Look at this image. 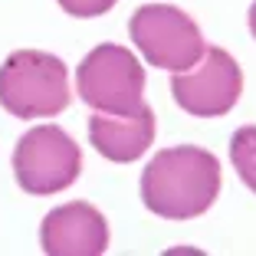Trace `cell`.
<instances>
[{
	"mask_svg": "<svg viewBox=\"0 0 256 256\" xmlns=\"http://www.w3.org/2000/svg\"><path fill=\"white\" fill-rule=\"evenodd\" d=\"M220 194V161L207 148H164L142 171V204L161 220H194Z\"/></svg>",
	"mask_w": 256,
	"mask_h": 256,
	"instance_id": "6da1fadb",
	"label": "cell"
},
{
	"mask_svg": "<svg viewBox=\"0 0 256 256\" xmlns=\"http://www.w3.org/2000/svg\"><path fill=\"white\" fill-rule=\"evenodd\" d=\"M69 69L43 50H16L0 66V106L16 118H46L69 106Z\"/></svg>",
	"mask_w": 256,
	"mask_h": 256,
	"instance_id": "7a4b0ae2",
	"label": "cell"
},
{
	"mask_svg": "<svg viewBox=\"0 0 256 256\" xmlns=\"http://www.w3.org/2000/svg\"><path fill=\"white\" fill-rule=\"evenodd\" d=\"M76 89L96 112H138L144 106V66L125 46L102 43L79 62Z\"/></svg>",
	"mask_w": 256,
	"mask_h": 256,
	"instance_id": "3957f363",
	"label": "cell"
},
{
	"mask_svg": "<svg viewBox=\"0 0 256 256\" xmlns=\"http://www.w3.org/2000/svg\"><path fill=\"white\" fill-rule=\"evenodd\" d=\"M128 33H132V43L142 50L144 62L158 69H171V72L190 69L207 53L200 26L171 4L138 7L128 20Z\"/></svg>",
	"mask_w": 256,
	"mask_h": 256,
	"instance_id": "277c9868",
	"label": "cell"
},
{
	"mask_svg": "<svg viewBox=\"0 0 256 256\" xmlns=\"http://www.w3.org/2000/svg\"><path fill=\"white\" fill-rule=\"evenodd\" d=\"M82 171V151L60 125L30 128L14 148V178L23 194H60Z\"/></svg>",
	"mask_w": 256,
	"mask_h": 256,
	"instance_id": "5b68a950",
	"label": "cell"
},
{
	"mask_svg": "<svg viewBox=\"0 0 256 256\" xmlns=\"http://www.w3.org/2000/svg\"><path fill=\"white\" fill-rule=\"evenodd\" d=\"M243 92V72L236 60L220 46H210L200 60L184 72L171 76V96L188 115L220 118L236 106Z\"/></svg>",
	"mask_w": 256,
	"mask_h": 256,
	"instance_id": "8992f818",
	"label": "cell"
},
{
	"mask_svg": "<svg viewBox=\"0 0 256 256\" xmlns=\"http://www.w3.org/2000/svg\"><path fill=\"white\" fill-rule=\"evenodd\" d=\"M40 246L46 256H102L108 250V224L89 200L62 204L43 217Z\"/></svg>",
	"mask_w": 256,
	"mask_h": 256,
	"instance_id": "52a82bcc",
	"label": "cell"
},
{
	"mask_svg": "<svg viewBox=\"0 0 256 256\" xmlns=\"http://www.w3.org/2000/svg\"><path fill=\"white\" fill-rule=\"evenodd\" d=\"M89 142L115 164L138 161L154 142V112L148 106L138 112H96L89 118Z\"/></svg>",
	"mask_w": 256,
	"mask_h": 256,
	"instance_id": "ba28073f",
	"label": "cell"
},
{
	"mask_svg": "<svg viewBox=\"0 0 256 256\" xmlns=\"http://www.w3.org/2000/svg\"><path fill=\"white\" fill-rule=\"evenodd\" d=\"M230 161H234L240 181L256 194V125H243L230 138Z\"/></svg>",
	"mask_w": 256,
	"mask_h": 256,
	"instance_id": "9c48e42d",
	"label": "cell"
},
{
	"mask_svg": "<svg viewBox=\"0 0 256 256\" xmlns=\"http://www.w3.org/2000/svg\"><path fill=\"white\" fill-rule=\"evenodd\" d=\"M66 14L72 16H102L118 4V0H56Z\"/></svg>",
	"mask_w": 256,
	"mask_h": 256,
	"instance_id": "30bf717a",
	"label": "cell"
},
{
	"mask_svg": "<svg viewBox=\"0 0 256 256\" xmlns=\"http://www.w3.org/2000/svg\"><path fill=\"white\" fill-rule=\"evenodd\" d=\"M250 30H253V36H256V0H253V7H250Z\"/></svg>",
	"mask_w": 256,
	"mask_h": 256,
	"instance_id": "8fae6325",
	"label": "cell"
}]
</instances>
